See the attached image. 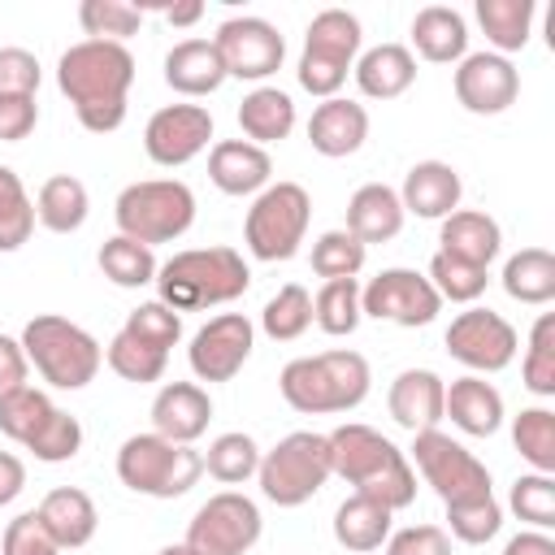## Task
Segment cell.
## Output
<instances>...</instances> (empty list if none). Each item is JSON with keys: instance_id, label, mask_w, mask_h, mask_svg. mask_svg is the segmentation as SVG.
Masks as SVG:
<instances>
[{"instance_id": "obj_1", "label": "cell", "mask_w": 555, "mask_h": 555, "mask_svg": "<svg viewBox=\"0 0 555 555\" xmlns=\"http://www.w3.org/2000/svg\"><path fill=\"white\" fill-rule=\"evenodd\" d=\"M134 82V56L126 43L82 39L61 52L56 61V87L69 95L78 121L91 134H108L126 121V95Z\"/></svg>"}, {"instance_id": "obj_2", "label": "cell", "mask_w": 555, "mask_h": 555, "mask_svg": "<svg viewBox=\"0 0 555 555\" xmlns=\"http://www.w3.org/2000/svg\"><path fill=\"white\" fill-rule=\"evenodd\" d=\"M325 438H330V468L347 486H356V494H364L390 512H399L416 499V473H412L408 455L386 434H377L373 425L347 421Z\"/></svg>"}, {"instance_id": "obj_3", "label": "cell", "mask_w": 555, "mask_h": 555, "mask_svg": "<svg viewBox=\"0 0 555 555\" xmlns=\"http://www.w3.org/2000/svg\"><path fill=\"white\" fill-rule=\"evenodd\" d=\"M251 269L234 247H191L173 251L156 269V299L173 312H199L217 304H234L247 295Z\"/></svg>"}, {"instance_id": "obj_4", "label": "cell", "mask_w": 555, "mask_h": 555, "mask_svg": "<svg viewBox=\"0 0 555 555\" xmlns=\"http://www.w3.org/2000/svg\"><path fill=\"white\" fill-rule=\"evenodd\" d=\"M369 360L360 351H321L291 360L278 377V390L295 412L321 416L360 408L369 399Z\"/></svg>"}, {"instance_id": "obj_5", "label": "cell", "mask_w": 555, "mask_h": 555, "mask_svg": "<svg viewBox=\"0 0 555 555\" xmlns=\"http://www.w3.org/2000/svg\"><path fill=\"white\" fill-rule=\"evenodd\" d=\"M17 343H22L26 360L35 364V373H39L48 386H56V390H82L87 382H95V373H100V364H104L100 343H95L82 325L65 321V317H56V312L30 317Z\"/></svg>"}, {"instance_id": "obj_6", "label": "cell", "mask_w": 555, "mask_h": 555, "mask_svg": "<svg viewBox=\"0 0 555 555\" xmlns=\"http://www.w3.org/2000/svg\"><path fill=\"white\" fill-rule=\"evenodd\" d=\"M117 234L134 238V243H173L191 230L195 221V195L186 182L178 178H147V182H130L117 204Z\"/></svg>"}, {"instance_id": "obj_7", "label": "cell", "mask_w": 555, "mask_h": 555, "mask_svg": "<svg viewBox=\"0 0 555 555\" xmlns=\"http://www.w3.org/2000/svg\"><path fill=\"white\" fill-rule=\"evenodd\" d=\"M199 473H204L199 451L169 442L160 434H130L117 451L121 486L147 499H178L199 481Z\"/></svg>"}, {"instance_id": "obj_8", "label": "cell", "mask_w": 555, "mask_h": 555, "mask_svg": "<svg viewBox=\"0 0 555 555\" xmlns=\"http://www.w3.org/2000/svg\"><path fill=\"white\" fill-rule=\"evenodd\" d=\"M260 494L278 507H299L308 503L330 477V438L325 434H312V429H299V434H286L273 451H260Z\"/></svg>"}, {"instance_id": "obj_9", "label": "cell", "mask_w": 555, "mask_h": 555, "mask_svg": "<svg viewBox=\"0 0 555 555\" xmlns=\"http://www.w3.org/2000/svg\"><path fill=\"white\" fill-rule=\"evenodd\" d=\"M308 221H312V199L299 182H273L264 186L251 208H247V221H243V238H247V251L256 260H291L308 234Z\"/></svg>"}, {"instance_id": "obj_10", "label": "cell", "mask_w": 555, "mask_h": 555, "mask_svg": "<svg viewBox=\"0 0 555 555\" xmlns=\"http://www.w3.org/2000/svg\"><path fill=\"white\" fill-rule=\"evenodd\" d=\"M412 460H416L425 486H434V494L442 499V507L490 499V468L468 447H460L451 434H442V429L412 434Z\"/></svg>"}, {"instance_id": "obj_11", "label": "cell", "mask_w": 555, "mask_h": 555, "mask_svg": "<svg viewBox=\"0 0 555 555\" xmlns=\"http://www.w3.org/2000/svg\"><path fill=\"white\" fill-rule=\"evenodd\" d=\"M260 507L238 494V490H221L212 494L186 525V551L191 555H247L260 542Z\"/></svg>"}, {"instance_id": "obj_12", "label": "cell", "mask_w": 555, "mask_h": 555, "mask_svg": "<svg viewBox=\"0 0 555 555\" xmlns=\"http://www.w3.org/2000/svg\"><path fill=\"white\" fill-rule=\"evenodd\" d=\"M212 48L225 65V78H243V82H264L269 74L282 69L286 56V39L264 17H225L212 35Z\"/></svg>"}, {"instance_id": "obj_13", "label": "cell", "mask_w": 555, "mask_h": 555, "mask_svg": "<svg viewBox=\"0 0 555 555\" xmlns=\"http://www.w3.org/2000/svg\"><path fill=\"white\" fill-rule=\"evenodd\" d=\"M438 308H442L438 291L416 269H382L360 291V312L364 317H377V321H390V325H403V330L429 325L438 317Z\"/></svg>"}, {"instance_id": "obj_14", "label": "cell", "mask_w": 555, "mask_h": 555, "mask_svg": "<svg viewBox=\"0 0 555 555\" xmlns=\"http://www.w3.org/2000/svg\"><path fill=\"white\" fill-rule=\"evenodd\" d=\"M516 347H520L516 330L499 312H490V308H468V312H460L447 325V351L464 369H473V373H499V369H507L516 360Z\"/></svg>"}, {"instance_id": "obj_15", "label": "cell", "mask_w": 555, "mask_h": 555, "mask_svg": "<svg viewBox=\"0 0 555 555\" xmlns=\"http://www.w3.org/2000/svg\"><path fill=\"white\" fill-rule=\"evenodd\" d=\"M251 343H256V330L243 312H221L212 317L208 325L195 330L191 347H186V360H191V373L199 382H230L247 356H251Z\"/></svg>"}, {"instance_id": "obj_16", "label": "cell", "mask_w": 555, "mask_h": 555, "mask_svg": "<svg viewBox=\"0 0 555 555\" xmlns=\"http://www.w3.org/2000/svg\"><path fill=\"white\" fill-rule=\"evenodd\" d=\"M208 139H212V113L204 104H165L147 117V130H143L147 156L165 169L195 160L208 147Z\"/></svg>"}, {"instance_id": "obj_17", "label": "cell", "mask_w": 555, "mask_h": 555, "mask_svg": "<svg viewBox=\"0 0 555 555\" xmlns=\"http://www.w3.org/2000/svg\"><path fill=\"white\" fill-rule=\"evenodd\" d=\"M520 95V74L507 56L499 52H468L455 69V100L477 113V117H494L503 108H512Z\"/></svg>"}, {"instance_id": "obj_18", "label": "cell", "mask_w": 555, "mask_h": 555, "mask_svg": "<svg viewBox=\"0 0 555 555\" xmlns=\"http://www.w3.org/2000/svg\"><path fill=\"white\" fill-rule=\"evenodd\" d=\"M212 421V399L195 382H169L152 399V434L191 447Z\"/></svg>"}, {"instance_id": "obj_19", "label": "cell", "mask_w": 555, "mask_h": 555, "mask_svg": "<svg viewBox=\"0 0 555 555\" xmlns=\"http://www.w3.org/2000/svg\"><path fill=\"white\" fill-rule=\"evenodd\" d=\"M364 139H369V113L356 100H343V95L321 100L312 108V117H308V143H312V152H321L330 160L360 152Z\"/></svg>"}, {"instance_id": "obj_20", "label": "cell", "mask_w": 555, "mask_h": 555, "mask_svg": "<svg viewBox=\"0 0 555 555\" xmlns=\"http://www.w3.org/2000/svg\"><path fill=\"white\" fill-rule=\"evenodd\" d=\"M442 395H447V382L434 369H403L390 382L386 408H390L395 425H403L408 434H421V429H438V421H442Z\"/></svg>"}, {"instance_id": "obj_21", "label": "cell", "mask_w": 555, "mask_h": 555, "mask_svg": "<svg viewBox=\"0 0 555 555\" xmlns=\"http://www.w3.org/2000/svg\"><path fill=\"white\" fill-rule=\"evenodd\" d=\"M269 173H273L269 152L247 139H221L208 152V178L225 195H260L269 186Z\"/></svg>"}, {"instance_id": "obj_22", "label": "cell", "mask_w": 555, "mask_h": 555, "mask_svg": "<svg viewBox=\"0 0 555 555\" xmlns=\"http://www.w3.org/2000/svg\"><path fill=\"white\" fill-rule=\"evenodd\" d=\"M460 195H464V182L447 160H416L403 178L399 204H403V212H416L425 221H442L460 208Z\"/></svg>"}, {"instance_id": "obj_23", "label": "cell", "mask_w": 555, "mask_h": 555, "mask_svg": "<svg viewBox=\"0 0 555 555\" xmlns=\"http://www.w3.org/2000/svg\"><path fill=\"white\" fill-rule=\"evenodd\" d=\"M442 416H451V425L473 438H490L503 425V395L477 373L455 377L442 395Z\"/></svg>"}, {"instance_id": "obj_24", "label": "cell", "mask_w": 555, "mask_h": 555, "mask_svg": "<svg viewBox=\"0 0 555 555\" xmlns=\"http://www.w3.org/2000/svg\"><path fill=\"white\" fill-rule=\"evenodd\" d=\"M35 512H39V520L48 525V533L56 538L61 551L87 546V542L95 538V525H100V512H95L91 494L78 490V486H56V490H48Z\"/></svg>"}, {"instance_id": "obj_25", "label": "cell", "mask_w": 555, "mask_h": 555, "mask_svg": "<svg viewBox=\"0 0 555 555\" xmlns=\"http://www.w3.org/2000/svg\"><path fill=\"white\" fill-rule=\"evenodd\" d=\"M403 204L399 191L386 182H364L351 199H347V234H356L364 247L369 243H390L403 230Z\"/></svg>"}, {"instance_id": "obj_26", "label": "cell", "mask_w": 555, "mask_h": 555, "mask_svg": "<svg viewBox=\"0 0 555 555\" xmlns=\"http://www.w3.org/2000/svg\"><path fill=\"white\" fill-rule=\"evenodd\" d=\"M165 82L178 95H212L225 82V65L212 48V39H182L165 52Z\"/></svg>"}, {"instance_id": "obj_27", "label": "cell", "mask_w": 555, "mask_h": 555, "mask_svg": "<svg viewBox=\"0 0 555 555\" xmlns=\"http://www.w3.org/2000/svg\"><path fill=\"white\" fill-rule=\"evenodd\" d=\"M438 243H442L438 251L490 269V260H494L499 247H503V230H499L494 217H486V212H477V208H455L451 217H442Z\"/></svg>"}, {"instance_id": "obj_28", "label": "cell", "mask_w": 555, "mask_h": 555, "mask_svg": "<svg viewBox=\"0 0 555 555\" xmlns=\"http://www.w3.org/2000/svg\"><path fill=\"white\" fill-rule=\"evenodd\" d=\"M416 82V56L403 43H377L356 61V87L369 100H399Z\"/></svg>"}, {"instance_id": "obj_29", "label": "cell", "mask_w": 555, "mask_h": 555, "mask_svg": "<svg viewBox=\"0 0 555 555\" xmlns=\"http://www.w3.org/2000/svg\"><path fill=\"white\" fill-rule=\"evenodd\" d=\"M412 43L425 61L434 65H451V61H464L468 56V26L455 9L447 4H429L412 17Z\"/></svg>"}, {"instance_id": "obj_30", "label": "cell", "mask_w": 555, "mask_h": 555, "mask_svg": "<svg viewBox=\"0 0 555 555\" xmlns=\"http://www.w3.org/2000/svg\"><path fill=\"white\" fill-rule=\"evenodd\" d=\"M238 126L247 134V143L264 147V143H282L295 130V104L286 91L278 87H256L243 95L238 104Z\"/></svg>"}, {"instance_id": "obj_31", "label": "cell", "mask_w": 555, "mask_h": 555, "mask_svg": "<svg viewBox=\"0 0 555 555\" xmlns=\"http://www.w3.org/2000/svg\"><path fill=\"white\" fill-rule=\"evenodd\" d=\"M87 212H91V195H87V186H82L74 173L48 178V182L39 186V195H35V221H39L43 230H52V234H74V230H82Z\"/></svg>"}, {"instance_id": "obj_32", "label": "cell", "mask_w": 555, "mask_h": 555, "mask_svg": "<svg viewBox=\"0 0 555 555\" xmlns=\"http://www.w3.org/2000/svg\"><path fill=\"white\" fill-rule=\"evenodd\" d=\"M304 52L317 56V61H330L338 69H351L356 52H360V22L347 13V9H325L308 22V35H304Z\"/></svg>"}, {"instance_id": "obj_33", "label": "cell", "mask_w": 555, "mask_h": 555, "mask_svg": "<svg viewBox=\"0 0 555 555\" xmlns=\"http://www.w3.org/2000/svg\"><path fill=\"white\" fill-rule=\"evenodd\" d=\"M390 516H395L390 507H382L364 494H351L334 512V538L347 551H377L390 538Z\"/></svg>"}, {"instance_id": "obj_34", "label": "cell", "mask_w": 555, "mask_h": 555, "mask_svg": "<svg viewBox=\"0 0 555 555\" xmlns=\"http://www.w3.org/2000/svg\"><path fill=\"white\" fill-rule=\"evenodd\" d=\"M503 291L516 304H551L555 299V256L546 247H520L503 264Z\"/></svg>"}, {"instance_id": "obj_35", "label": "cell", "mask_w": 555, "mask_h": 555, "mask_svg": "<svg viewBox=\"0 0 555 555\" xmlns=\"http://www.w3.org/2000/svg\"><path fill=\"white\" fill-rule=\"evenodd\" d=\"M533 0H477V22L499 56L520 52L533 35Z\"/></svg>"}, {"instance_id": "obj_36", "label": "cell", "mask_w": 555, "mask_h": 555, "mask_svg": "<svg viewBox=\"0 0 555 555\" xmlns=\"http://www.w3.org/2000/svg\"><path fill=\"white\" fill-rule=\"evenodd\" d=\"M100 269H104V278L113 282V286H121V291H139V286H147V282H156V256H152V247L147 243H134V238H126V234H113L104 247H100Z\"/></svg>"}, {"instance_id": "obj_37", "label": "cell", "mask_w": 555, "mask_h": 555, "mask_svg": "<svg viewBox=\"0 0 555 555\" xmlns=\"http://www.w3.org/2000/svg\"><path fill=\"white\" fill-rule=\"evenodd\" d=\"M204 460V468H208V477H217L221 486H238V481H247V477H256V468H260V447H256V438L251 434H221V438H212L208 442V455H199Z\"/></svg>"}, {"instance_id": "obj_38", "label": "cell", "mask_w": 555, "mask_h": 555, "mask_svg": "<svg viewBox=\"0 0 555 555\" xmlns=\"http://www.w3.org/2000/svg\"><path fill=\"white\" fill-rule=\"evenodd\" d=\"M312 325V295L299 286V282H286L260 312V330L273 338V343H295L304 338V330Z\"/></svg>"}, {"instance_id": "obj_39", "label": "cell", "mask_w": 555, "mask_h": 555, "mask_svg": "<svg viewBox=\"0 0 555 555\" xmlns=\"http://www.w3.org/2000/svg\"><path fill=\"white\" fill-rule=\"evenodd\" d=\"M512 442L520 460L533 464V473H555V412L551 408H520L512 421Z\"/></svg>"}, {"instance_id": "obj_40", "label": "cell", "mask_w": 555, "mask_h": 555, "mask_svg": "<svg viewBox=\"0 0 555 555\" xmlns=\"http://www.w3.org/2000/svg\"><path fill=\"white\" fill-rule=\"evenodd\" d=\"M360 282L356 278H338V282H325L321 291H317V299H312V321L325 330V334H334V338H343V334H351L356 325H360Z\"/></svg>"}, {"instance_id": "obj_41", "label": "cell", "mask_w": 555, "mask_h": 555, "mask_svg": "<svg viewBox=\"0 0 555 555\" xmlns=\"http://www.w3.org/2000/svg\"><path fill=\"white\" fill-rule=\"evenodd\" d=\"M78 22L91 39H104V43H126L130 35H139L143 26V9L139 4H126V0H82L78 4Z\"/></svg>"}, {"instance_id": "obj_42", "label": "cell", "mask_w": 555, "mask_h": 555, "mask_svg": "<svg viewBox=\"0 0 555 555\" xmlns=\"http://www.w3.org/2000/svg\"><path fill=\"white\" fill-rule=\"evenodd\" d=\"M429 286L438 291V299H451V304H473L481 291H486V282H490V269H481V264H468V260H460V256H447V251H434V260H429Z\"/></svg>"}, {"instance_id": "obj_43", "label": "cell", "mask_w": 555, "mask_h": 555, "mask_svg": "<svg viewBox=\"0 0 555 555\" xmlns=\"http://www.w3.org/2000/svg\"><path fill=\"white\" fill-rule=\"evenodd\" d=\"M35 230V204L22 186V178L0 165V251H17Z\"/></svg>"}, {"instance_id": "obj_44", "label": "cell", "mask_w": 555, "mask_h": 555, "mask_svg": "<svg viewBox=\"0 0 555 555\" xmlns=\"http://www.w3.org/2000/svg\"><path fill=\"white\" fill-rule=\"evenodd\" d=\"M364 243L347 230H325L317 243H312V273L325 278V282H338V278H356L364 269Z\"/></svg>"}, {"instance_id": "obj_45", "label": "cell", "mask_w": 555, "mask_h": 555, "mask_svg": "<svg viewBox=\"0 0 555 555\" xmlns=\"http://www.w3.org/2000/svg\"><path fill=\"white\" fill-rule=\"evenodd\" d=\"M52 399L43 395V390H35V386H17V390H9V395H0V429L13 438V442H30V434L52 416Z\"/></svg>"}, {"instance_id": "obj_46", "label": "cell", "mask_w": 555, "mask_h": 555, "mask_svg": "<svg viewBox=\"0 0 555 555\" xmlns=\"http://www.w3.org/2000/svg\"><path fill=\"white\" fill-rule=\"evenodd\" d=\"M104 360H108V369H113L117 377L143 386V382H160L169 356L156 351V347H147V343H139V338H130L126 330H117L113 343H108V351H104Z\"/></svg>"}, {"instance_id": "obj_47", "label": "cell", "mask_w": 555, "mask_h": 555, "mask_svg": "<svg viewBox=\"0 0 555 555\" xmlns=\"http://www.w3.org/2000/svg\"><path fill=\"white\" fill-rule=\"evenodd\" d=\"M525 386L542 399L555 395V312H542L529 330V351H525Z\"/></svg>"}, {"instance_id": "obj_48", "label": "cell", "mask_w": 555, "mask_h": 555, "mask_svg": "<svg viewBox=\"0 0 555 555\" xmlns=\"http://www.w3.org/2000/svg\"><path fill=\"white\" fill-rule=\"evenodd\" d=\"M78 447H82V425H78V416H69L65 408H52V416L30 434V442H26V451L35 455V460H43V464H65V460H74L78 455Z\"/></svg>"}, {"instance_id": "obj_49", "label": "cell", "mask_w": 555, "mask_h": 555, "mask_svg": "<svg viewBox=\"0 0 555 555\" xmlns=\"http://www.w3.org/2000/svg\"><path fill=\"white\" fill-rule=\"evenodd\" d=\"M447 525H451L447 538H460L464 546H481L503 529V507L494 503V494L490 499H473V503H451L447 507Z\"/></svg>"}, {"instance_id": "obj_50", "label": "cell", "mask_w": 555, "mask_h": 555, "mask_svg": "<svg viewBox=\"0 0 555 555\" xmlns=\"http://www.w3.org/2000/svg\"><path fill=\"white\" fill-rule=\"evenodd\" d=\"M121 330H126L130 338H139V343H147V347H156V351L169 356V347L182 338V317H178L173 308H165L160 299H147V304H139V308L126 317Z\"/></svg>"}, {"instance_id": "obj_51", "label": "cell", "mask_w": 555, "mask_h": 555, "mask_svg": "<svg viewBox=\"0 0 555 555\" xmlns=\"http://www.w3.org/2000/svg\"><path fill=\"white\" fill-rule=\"evenodd\" d=\"M512 512L533 525V529H551L555 525V477L546 473H525L512 481Z\"/></svg>"}, {"instance_id": "obj_52", "label": "cell", "mask_w": 555, "mask_h": 555, "mask_svg": "<svg viewBox=\"0 0 555 555\" xmlns=\"http://www.w3.org/2000/svg\"><path fill=\"white\" fill-rule=\"evenodd\" d=\"M0 555H61L56 538L48 533V525L39 520V512H22L17 520H9Z\"/></svg>"}, {"instance_id": "obj_53", "label": "cell", "mask_w": 555, "mask_h": 555, "mask_svg": "<svg viewBox=\"0 0 555 555\" xmlns=\"http://www.w3.org/2000/svg\"><path fill=\"white\" fill-rule=\"evenodd\" d=\"M39 61L26 48H0V95H35Z\"/></svg>"}, {"instance_id": "obj_54", "label": "cell", "mask_w": 555, "mask_h": 555, "mask_svg": "<svg viewBox=\"0 0 555 555\" xmlns=\"http://www.w3.org/2000/svg\"><path fill=\"white\" fill-rule=\"evenodd\" d=\"M386 555H451V538L442 525H408L386 538Z\"/></svg>"}, {"instance_id": "obj_55", "label": "cell", "mask_w": 555, "mask_h": 555, "mask_svg": "<svg viewBox=\"0 0 555 555\" xmlns=\"http://www.w3.org/2000/svg\"><path fill=\"white\" fill-rule=\"evenodd\" d=\"M39 121L35 95H0V143H22Z\"/></svg>"}, {"instance_id": "obj_56", "label": "cell", "mask_w": 555, "mask_h": 555, "mask_svg": "<svg viewBox=\"0 0 555 555\" xmlns=\"http://www.w3.org/2000/svg\"><path fill=\"white\" fill-rule=\"evenodd\" d=\"M26 369H30V360H26L22 343L9 338V334H0V395L26 386Z\"/></svg>"}, {"instance_id": "obj_57", "label": "cell", "mask_w": 555, "mask_h": 555, "mask_svg": "<svg viewBox=\"0 0 555 555\" xmlns=\"http://www.w3.org/2000/svg\"><path fill=\"white\" fill-rule=\"evenodd\" d=\"M26 486V464L13 451H0V507H9Z\"/></svg>"}, {"instance_id": "obj_58", "label": "cell", "mask_w": 555, "mask_h": 555, "mask_svg": "<svg viewBox=\"0 0 555 555\" xmlns=\"http://www.w3.org/2000/svg\"><path fill=\"white\" fill-rule=\"evenodd\" d=\"M503 555H555V542L542 529H525L503 546Z\"/></svg>"}, {"instance_id": "obj_59", "label": "cell", "mask_w": 555, "mask_h": 555, "mask_svg": "<svg viewBox=\"0 0 555 555\" xmlns=\"http://www.w3.org/2000/svg\"><path fill=\"white\" fill-rule=\"evenodd\" d=\"M204 17V4L199 0H186V4H165V22L169 26H191Z\"/></svg>"}, {"instance_id": "obj_60", "label": "cell", "mask_w": 555, "mask_h": 555, "mask_svg": "<svg viewBox=\"0 0 555 555\" xmlns=\"http://www.w3.org/2000/svg\"><path fill=\"white\" fill-rule=\"evenodd\" d=\"M156 555H191V551H186V542H173V546H160Z\"/></svg>"}]
</instances>
